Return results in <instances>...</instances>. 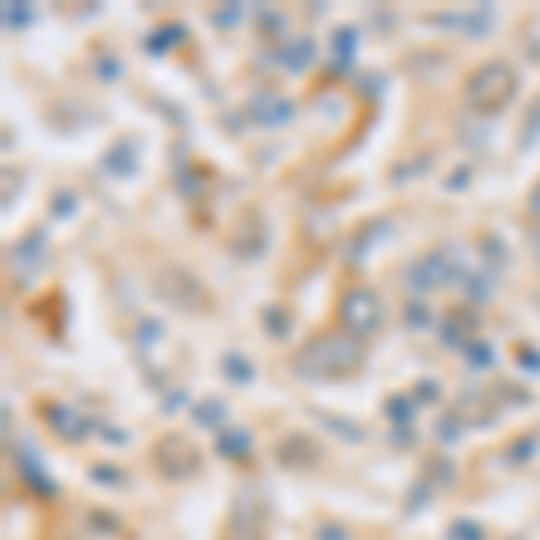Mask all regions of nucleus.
<instances>
[{
    "label": "nucleus",
    "instance_id": "1",
    "mask_svg": "<svg viewBox=\"0 0 540 540\" xmlns=\"http://www.w3.org/2000/svg\"><path fill=\"white\" fill-rule=\"evenodd\" d=\"M360 364V342L350 332H324L317 339H310L303 346V353L296 357V368L303 375H346Z\"/></svg>",
    "mask_w": 540,
    "mask_h": 540
},
{
    "label": "nucleus",
    "instance_id": "2",
    "mask_svg": "<svg viewBox=\"0 0 540 540\" xmlns=\"http://www.w3.org/2000/svg\"><path fill=\"white\" fill-rule=\"evenodd\" d=\"M468 105L479 112H497L501 105H508L515 94V72L504 62H490L483 69H476L468 76Z\"/></svg>",
    "mask_w": 540,
    "mask_h": 540
},
{
    "label": "nucleus",
    "instance_id": "3",
    "mask_svg": "<svg viewBox=\"0 0 540 540\" xmlns=\"http://www.w3.org/2000/svg\"><path fill=\"white\" fill-rule=\"evenodd\" d=\"M458 274H461V263H450L447 249H443V252H429L425 260L411 263L407 274H404V281L414 296H425V292H432V288L458 281Z\"/></svg>",
    "mask_w": 540,
    "mask_h": 540
},
{
    "label": "nucleus",
    "instance_id": "4",
    "mask_svg": "<svg viewBox=\"0 0 540 540\" xmlns=\"http://www.w3.org/2000/svg\"><path fill=\"white\" fill-rule=\"evenodd\" d=\"M339 321L342 328L357 339V335H368L378 328V299L375 292H368V288H350L346 296H342L339 303Z\"/></svg>",
    "mask_w": 540,
    "mask_h": 540
},
{
    "label": "nucleus",
    "instance_id": "5",
    "mask_svg": "<svg viewBox=\"0 0 540 540\" xmlns=\"http://www.w3.org/2000/svg\"><path fill=\"white\" fill-rule=\"evenodd\" d=\"M44 234L36 231V234H29L26 242H18L15 245V252H11V263H15V267H36V263H40V256H44Z\"/></svg>",
    "mask_w": 540,
    "mask_h": 540
},
{
    "label": "nucleus",
    "instance_id": "6",
    "mask_svg": "<svg viewBox=\"0 0 540 540\" xmlns=\"http://www.w3.org/2000/svg\"><path fill=\"white\" fill-rule=\"evenodd\" d=\"M530 216L540 224V180L533 184V191H530Z\"/></svg>",
    "mask_w": 540,
    "mask_h": 540
},
{
    "label": "nucleus",
    "instance_id": "7",
    "mask_svg": "<svg viewBox=\"0 0 540 540\" xmlns=\"http://www.w3.org/2000/svg\"><path fill=\"white\" fill-rule=\"evenodd\" d=\"M407 317H411L414 328H425V324H429V321H425V317H429V314H425V310H414V306H411V310H407Z\"/></svg>",
    "mask_w": 540,
    "mask_h": 540
},
{
    "label": "nucleus",
    "instance_id": "8",
    "mask_svg": "<svg viewBox=\"0 0 540 540\" xmlns=\"http://www.w3.org/2000/svg\"><path fill=\"white\" fill-rule=\"evenodd\" d=\"M530 249H533V256H537V260H540V231L530 238Z\"/></svg>",
    "mask_w": 540,
    "mask_h": 540
}]
</instances>
